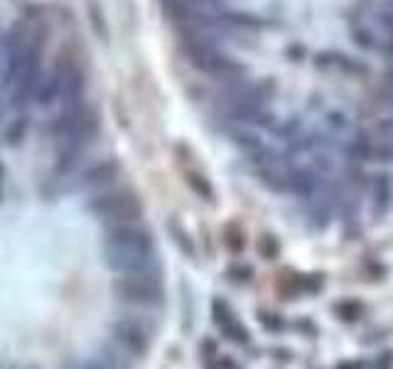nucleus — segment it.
Masks as SVG:
<instances>
[{"mask_svg":"<svg viewBox=\"0 0 393 369\" xmlns=\"http://www.w3.org/2000/svg\"><path fill=\"white\" fill-rule=\"evenodd\" d=\"M103 259L116 274L155 269V239L140 222L113 224L103 239Z\"/></svg>","mask_w":393,"mask_h":369,"instance_id":"nucleus-1","label":"nucleus"},{"mask_svg":"<svg viewBox=\"0 0 393 369\" xmlns=\"http://www.w3.org/2000/svg\"><path fill=\"white\" fill-rule=\"evenodd\" d=\"M98 131H101L98 113L86 99H76L64 104L62 111L49 123V133L64 145L69 160H72V155H79L96 138Z\"/></svg>","mask_w":393,"mask_h":369,"instance_id":"nucleus-2","label":"nucleus"},{"mask_svg":"<svg viewBox=\"0 0 393 369\" xmlns=\"http://www.w3.org/2000/svg\"><path fill=\"white\" fill-rule=\"evenodd\" d=\"M89 212L106 222L108 227L113 224H130V222H143L145 207L138 192L130 187H108L98 189L94 197L89 199Z\"/></svg>","mask_w":393,"mask_h":369,"instance_id":"nucleus-3","label":"nucleus"},{"mask_svg":"<svg viewBox=\"0 0 393 369\" xmlns=\"http://www.w3.org/2000/svg\"><path fill=\"white\" fill-rule=\"evenodd\" d=\"M113 293L133 306L152 308L165 301V289H162V281L157 276V266L145 271H133V274H118L113 279Z\"/></svg>","mask_w":393,"mask_h":369,"instance_id":"nucleus-4","label":"nucleus"},{"mask_svg":"<svg viewBox=\"0 0 393 369\" xmlns=\"http://www.w3.org/2000/svg\"><path fill=\"white\" fill-rule=\"evenodd\" d=\"M111 333H113L116 345L121 347L123 352H128V355L145 357L147 350H150V333H147V328L140 325L138 320H130V318L116 320Z\"/></svg>","mask_w":393,"mask_h":369,"instance_id":"nucleus-5","label":"nucleus"},{"mask_svg":"<svg viewBox=\"0 0 393 369\" xmlns=\"http://www.w3.org/2000/svg\"><path fill=\"white\" fill-rule=\"evenodd\" d=\"M121 170H123L121 162L113 160V158L91 162V165L84 170V175H81V182L91 189H108L116 184L118 177H121Z\"/></svg>","mask_w":393,"mask_h":369,"instance_id":"nucleus-6","label":"nucleus"},{"mask_svg":"<svg viewBox=\"0 0 393 369\" xmlns=\"http://www.w3.org/2000/svg\"><path fill=\"white\" fill-rule=\"evenodd\" d=\"M211 318H214L216 328H219L229 340H234V343H239V345L251 343L248 330L243 328L241 320H239L236 316H234L231 308H229L224 301H219V298H216V301L211 303Z\"/></svg>","mask_w":393,"mask_h":369,"instance_id":"nucleus-7","label":"nucleus"},{"mask_svg":"<svg viewBox=\"0 0 393 369\" xmlns=\"http://www.w3.org/2000/svg\"><path fill=\"white\" fill-rule=\"evenodd\" d=\"M187 182L192 184L194 192H199L204 199H211V197H214V192H211V184L206 182L204 175H199V172H192V170H189V172H187Z\"/></svg>","mask_w":393,"mask_h":369,"instance_id":"nucleus-8","label":"nucleus"},{"mask_svg":"<svg viewBox=\"0 0 393 369\" xmlns=\"http://www.w3.org/2000/svg\"><path fill=\"white\" fill-rule=\"evenodd\" d=\"M170 229H172V227H170ZM172 234H174V241H177L179 246H184V251H187L189 256H192V254H194V246H192V241L187 239V234H184V229H177V232L172 229Z\"/></svg>","mask_w":393,"mask_h":369,"instance_id":"nucleus-9","label":"nucleus"},{"mask_svg":"<svg viewBox=\"0 0 393 369\" xmlns=\"http://www.w3.org/2000/svg\"><path fill=\"white\" fill-rule=\"evenodd\" d=\"M261 320H263L266 328H281V325H283L278 318H266V316H261Z\"/></svg>","mask_w":393,"mask_h":369,"instance_id":"nucleus-10","label":"nucleus"},{"mask_svg":"<svg viewBox=\"0 0 393 369\" xmlns=\"http://www.w3.org/2000/svg\"><path fill=\"white\" fill-rule=\"evenodd\" d=\"M79 369H108L106 362H86V365H81Z\"/></svg>","mask_w":393,"mask_h":369,"instance_id":"nucleus-11","label":"nucleus"}]
</instances>
